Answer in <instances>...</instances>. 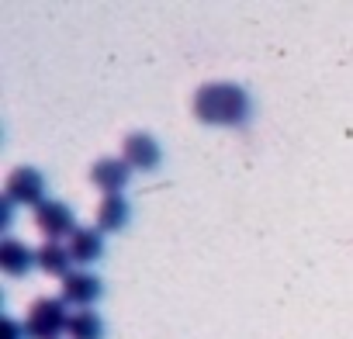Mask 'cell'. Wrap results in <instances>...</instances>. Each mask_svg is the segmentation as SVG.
I'll return each mask as SVG.
<instances>
[{"instance_id":"3957f363","label":"cell","mask_w":353,"mask_h":339,"mask_svg":"<svg viewBox=\"0 0 353 339\" xmlns=\"http://www.w3.org/2000/svg\"><path fill=\"white\" fill-rule=\"evenodd\" d=\"M4 198H11L14 205H42L46 201V177L39 174L35 166H18L8 174L4 184Z\"/></svg>"},{"instance_id":"52a82bcc","label":"cell","mask_w":353,"mask_h":339,"mask_svg":"<svg viewBox=\"0 0 353 339\" xmlns=\"http://www.w3.org/2000/svg\"><path fill=\"white\" fill-rule=\"evenodd\" d=\"M128 177H132V166H128L125 159H111V156H104V159H97V163L90 166V184L101 187L104 198L121 194L125 184H128Z\"/></svg>"},{"instance_id":"4fadbf2b","label":"cell","mask_w":353,"mask_h":339,"mask_svg":"<svg viewBox=\"0 0 353 339\" xmlns=\"http://www.w3.org/2000/svg\"><path fill=\"white\" fill-rule=\"evenodd\" d=\"M11 212H14V201L11 198H0V229L11 225Z\"/></svg>"},{"instance_id":"6da1fadb","label":"cell","mask_w":353,"mask_h":339,"mask_svg":"<svg viewBox=\"0 0 353 339\" xmlns=\"http://www.w3.org/2000/svg\"><path fill=\"white\" fill-rule=\"evenodd\" d=\"M194 114L205 125H243L250 118V94L229 80L205 83L194 94Z\"/></svg>"},{"instance_id":"7c38bea8","label":"cell","mask_w":353,"mask_h":339,"mask_svg":"<svg viewBox=\"0 0 353 339\" xmlns=\"http://www.w3.org/2000/svg\"><path fill=\"white\" fill-rule=\"evenodd\" d=\"M70 339H104V318L94 308H83L70 318Z\"/></svg>"},{"instance_id":"5b68a950","label":"cell","mask_w":353,"mask_h":339,"mask_svg":"<svg viewBox=\"0 0 353 339\" xmlns=\"http://www.w3.org/2000/svg\"><path fill=\"white\" fill-rule=\"evenodd\" d=\"M121 159L132 170H145V174H149V170H156L163 163V149H159V142L149 132H132L125 138V145H121Z\"/></svg>"},{"instance_id":"9c48e42d","label":"cell","mask_w":353,"mask_h":339,"mask_svg":"<svg viewBox=\"0 0 353 339\" xmlns=\"http://www.w3.org/2000/svg\"><path fill=\"white\" fill-rule=\"evenodd\" d=\"M66 246L73 253V263H80V267H87V263H94V260L104 256V236H101V229H77Z\"/></svg>"},{"instance_id":"ba28073f","label":"cell","mask_w":353,"mask_h":339,"mask_svg":"<svg viewBox=\"0 0 353 339\" xmlns=\"http://www.w3.org/2000/svg\"><path fill=\"white\" fill-rule=\"evenodd\" d=\"M32 267H39V253H32L21 239H0V270L11 277H21Z\"/></svg>"},{"instance_id":"5bb4252c","label":"cell","mask_w":353,"mask_h":339,"mask_svg":"<svg viewBox=\"0 0 353 339\" xmlns=\"http://www.w3.org/2000/svg\"><path fill=\"white\" fill-rule=\"evenodd\" d=\"M4 336L8 339H21L25 336V325H18L14 318H4Z\"/></svg>"},{"instance_id":"8fae6325","label":"cell","mask_w":353,"mask_h":339,"mask_svg":"<svg viewBox=\"0 0 353 339\" xmlns=\"http://www.w3.org/2000/svg\"><path fill=\"white\" fill-rule=\"evenodd\" d=\"M128 215H132L128 201H125L121 194H111V198H104L101 208H97V229H101V232H121V229L128 225Z\"/></svg>"},{"instance_id":"7a4b0ae2","label":"cell","mask_w":353,"mask_h":339,"mask_svg":"<svg viewBox=\"0 0 353 339\" xmlns=\"http://www.w3.org/2000/svg\"><path fill=\"white\" fill-rule=\"evenodd\" d=\"M70 311L63 298H39L28 315H25V336L28 339H59L63 332H70Z\"/></svg>"},{"instance_id":"30bf717a","label":"cell","mask_w":353,"mask_h":339,"mask_svg":"<svg viewBox=\"0 0 353 339\" xmlns=\"http://www.w3.org/2000/svg\"><path fill=\"white\" fill-rule=\"evenodd\" d=\"M70 263H73V253L70 246L56 243V239H46L39 246V270L49 274V277H66L70 274Z\"/></svg>"},{"instance_id":"8992f818","label":"cell","mask_w":353,"mask_h":339,"mask_svg":"<svg viewBox=\"0 0 353 339\" xmlns=\"http://www.w3.org/2000/svg\"><path fill=\"white\" fill-rule=\"evenodd\" d=\"M101 291H104V284H101V277H97V274L70 270V274L63 277V301H66V305H77L80 311H83V308H90V305L101 298Z\"/></svg>"},{"instance_id":"277c9868","label":"cell","mask_w":353,"mask_h":339,"mask_svg":"<svg viewBox=\"0 0 353 339\" xmlns=\"http://www.w3.org/2000/svg\"><path fill=\"white\" fill-rule=\"evenodd\" d=\"M35 225L46 239H56L63 243V236H73L77 232V222H73V208L63 205V201H42L35 208Z\"/></svg>"}]
</instances>
